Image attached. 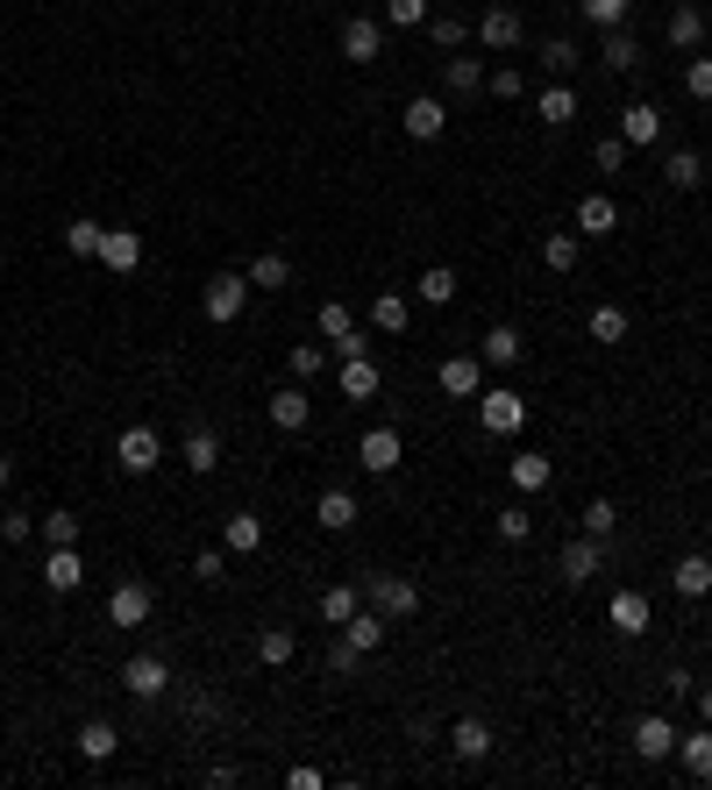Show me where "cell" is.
I'll use <instances>...</instances> for the list:
<instances>
[{"instance_id":"obj_1","label":"cell","mask_w":712,"mask_h":790,"mask_svg":"<svg viewBox=\"0 0 712 790\" xmlns=\"http://www.w3.org/2000/svg\"><path fill=\"white\" fill-rule=\"evenodd\" d=\"M114 463L129 470V478H150V470L164 463V435L150 428V420H129V428H121V442H114Z\"/></svg>"},{"instance_id":"obj_2","label":"cell","mask_w":712,"mask_h":790,"mask_svg":"<svg viewBox=\"0 0 712 790\" xmlns=\"http://www.w3.org/2000/svg\"><path fill=\"white\" fill-rule=\"evenodd\" d=\"M250 293H256V285L242 278V271H215V278H207V299H200V307H207V321H215V328L242 321V299H250Z\"/></svg>"},{"instance_id":"obj_3","label":"cell","mask_w":712,"mask_h":790,"mask_svg":"<svg viewBox=\"0 0 712 790\" xmlns=\"http://www.w3.org/2000/svg\"><path fill=\"white\" fill-rule=\"evenodd\" d=\"M478 420H484V435H521L527 428V399L513 385H492V392H478Z\"/></svg>"},{"instance_id":"obj_4","label":"cell","mask_w":712,"mask_h":790,"mask_svg":"<svg viewBox=\"0 0 712 790\" xmlns=\"http://www.w3.org/2000/svg\"><path fill=\"white\" fill-rule=\"evenodd\" d=\"M371 605L385 619H414L420 613V584H414V577H399V570H371Z\"/></svg>"},{"instance_id":"obj_5","label":"cell","mask_w":712,"mask_h":790,"mask_svg":"<svg viewBox=\"0 0 712 790\" xmlns=\"http://www.w3.org/2000/svg\"><path fill=\"white\" fill-rule=\"evenodd\" d=\"M599 570H605V541H599V535H578L563 556H556V577H563V584H578V591L592 584Z\"/></svg>"},{"instance_id":"obj_6","label":"cell","mask_w":712,"mask_h":790,"mask_svg":"<svg viewBox=\"0 0 712 790\" xmlns=\"http://www.w3.org/2000/svg\"><path fill=\"white\" fill-rule=\"evenodd\" d=\"M121 683H129V698H164V691H172V662L143 648V656L121 662Z\"/></svg>"},{"instance_id":"obj_7","label":"cell","mask_w":712,"mask_h":790,"mask_svg":"<svg viewBox=\"0 0 712 790\" xmlns=\"http://www.w3.org/2000/svg\"><path fill=\"white\" fill-rule=\"evenodd\" d=\"M399 129L414 135V143H435V135L449 129V108L435 94H414V100H406V114H399Z\"/></svg>"},{"instance_id":"obj_8","label":"cell","mask_w":712,"mask_h":790,"mask_svg":"<svg viewBox=\"0 0 712 790\" xmlns=\"http://www.w3.org/2000/svg\"><path fill=\"white\" fill-rule=\"evenodd\" d=\"M399 428H371V435H363V442H357V463L363 470H371V478H392V470H399Z\"/></svg>"},{"instance_id":"obj_9","label":"cell","mask_w":712,"mask_h":790,"mask_svg":"<svg viewBox=\"0 0 712 790\" xmlns=\"http://www.w3.org/2000/svg\"><path fill=\"white\" fill-rule=\"evenodd\" d=\"M150 605H157V591H150V584H135V577L108 591V619H114V627H143V619H150Z\"/></svg>"},{"instance_id":"obj_10","label":"cell","mask_w":712,"mask_h":790,"mask_svg":"<svg viewBox=\"0 0 712 790\" xmlns=\"http://www.w3.org/2000/svg\"><path fill=\"white\" fill-rule=\"evenodd\" d=\"M435 385H442L449 399H478V392H484V356H442Z\"/></svg>"},{"instance_id":"obj_11","label":"cell","mask_w":712,"mask_h":790,"mask_svg":"<svg viewBox=\"0 0 712 790\" xmlns=\"http://www.w3.org/2000/svg\"><path fill=\"white\" fill-rule=\"evenodd\" d=\"M377 51H385V22H377V14H350V22H342V57L371 65Z\"/></svg>"},{"instance_id":"obj_12","label":"cell","mask_w":712,"mask_h":790,"mask_svg":"<svg viewBox=\"0 0 712 790\" xmlns=\"http://www.w3.org/2000/svg\"><path fill=\"white\" fill-rule=\"evenodd\" d=\"M620 143H627V150H648V143H662V108H648V100H634V108H620Z\"/></svg>"},{"instance_id":"obj_13","label":"cell","mask_w":712,"mask_h":790,"mask_svg":"<svg viewBox=\"0 0 712 790\" xmlns=\"http://www.w3.org/2000/svg\"><path fill=\"white\" fill-rule=\"evenodd\" d=\"M634 748H642V762H662V755H677V726L662 712H642L634 720Z\"/></svg>"},{"instance_id":"obj_14","label":"cell","mask_w":712,"mask_h":790,"mask_svg":"<svg viewBox=\"0 0 712 790\" xmlns=\"http://www.w3.org/2000/svg\"><path fill=\"white\" fill-rule=\"evenodd\" d=\"M100 264H108L114 278H129V271L143 264V235H135V228H108V235H100Z\"/></svg>"},{"instance_id":"obj_15","label":"cell","mask_w":712,"mask_h":790,"mask_svg":"<svg viewBox=\"0 0 712 790\" xmlns=\"http://www.w3.org/2000/svg\"><path fill=\"white\" fill-rule=\"evenodd\" d=\"M521 36H527V29H521V14H513V8H484V22H478L484 51H521Z\"/></svg>"},{"instance_id":"obj_16","label":"cell","mask_w":712,"mask_h":790,"mask_svg":"<svg viewBox=\"0 0 712 790\" xmlns=\"http://www.w3.org/2000/svg\"><path fill=\"white\" fill-rule=\"evenodd\" d=\"M506 478H513V492H521V498H535V492H549V484H556V463L527 449V456H513V463H506Z\"/></svg>"},{"instance_id":"obj_17","label":"cell","mask_w":712,"mask_h":790,"mask_svg":"<svg viewBox=\"0 0 712 790\" xmlns=\"http://www.w3.org/2000/svg\"><path fill=\"white\" fill-rule=\"evenodd\" d=\"M605 619H613L620 634H648V627H656V605H648L642 591H613V605H605Z\"/></svg>"},{"instance_id":"obj_18","label":"cell","mask_w":712,"mask_h":790,"mask_svg":"<svg viewBox=\"0 0 712 790\" xmlns=\"http://www.w3.org/2000/svg\"><path fill=\"white\" fill-rule=\"evenodd\" d=\"M314 520H321L328 535H350V527H357V492H342V484H328V492L314 498Z\"/></svg>"},{"instance_id":"obj_19","label":"cell","mask_w":712,"mask_h":790,"mask_svg":"<svg viewBox=\"0 0 712 790\" xmlns=\"http://www.w3.org/2000/svg\"><path fill=\"white\" fill-rule=\"evenodd\" d=\"M478 356H484V371H513V363L527 356V336H521V328H506V321H499L492 336H484V349H478Z\"/></svg>"},{"instance_id":"obj_20","label":"cell","mask_w":712,"mask_h":790,"mask_svg":"<svg viewBox=\"0 0 712 790\" xmlns=\"http://www.w3.org/2000/svg\"><path fill=\"white\" fill-rule=\"evenodd\" d=\"M336 385H342V399H377V385H385V377H377V363L363 356H342V371H336Z\"/></svg>"},{"instance_id":"obj_21","label":"cell","mask_w":712,"mask_h":790,"mask_svg":"<svg viewBox=\"0 0 712 790\" xmlns=\"http://www.w3.org/2000/svg\"><path fill=\"white\" fill-rule=\"evenodd\" d=\"M79 584H86L79 549H51V556H43V591H57V599H65V591H79Z\"/></svg>"},{"instance_id":"obj_22","label":"cell","mask_w":712,"mask_h":790,"mask_svg":"<svg viewBox=\"0 0 712 790\" xmlns=\"http://www.w3.org/2000/svg\"><path fill=\"white\" fill-rule=\"evenodd\" d=\"M321 336H328V349H336V356H357V314L350 307H342V299H328V307H321Z\"/></svg>"},{"instance_id":"obj_23","label":"cell","mask_w":712,"mask_h":790,"mask_svg":"<svg viewBox=\"0 0 712 790\" xmlns=\"http://www.w3.org/2000/svg\"><path fill=\"white\" fill-rule=\"evenodd\" d=\"M677 762H684V777L712 783V726H691V734H677Z\"/></svg>"},{"instance_id":"obj_24","label":"cell","mask_w":712,"mask_h":790,"mask_svg":"<svg viewBox=\"0 0 712 790\" xmlns=\"http://www.w3.org/2000/svg\"><path fill=\"white\" fill-rule=\"evenodd\" d=\"M385 634H392V619L377 613V605H363V613L350 619V627H342V641H350L357 656H371V648H385Z\"/></svg>"},{"instance_id":"obj_25","label":"cell","mask_w":712,"mask_h":790,"mask_svg":"<svg viewBox=\"0 0 712 790\" xmlns=\"http://www.w3.org/2000/svg\"><path fill=\"white\" fill-rule=\"evenodd\" d=\"M449 755H457V762H484V755H492V726L484 720H457L449 726Z\"/></svg>"},{"instance_id":"obj_26","label":"cell","mask_w":712,"mask_h":790,"mask_svg":"<svg viewBox=\"0 0 712 790\" xmlns=\"http://www.w3.org/2000/svg\"><path fill=\"white\" fill-rule=\"evenodd\" d=\"M670 591H677V599H705V591H712V556H677Z\"/></svg>"},{"instance_id":"obj_27","label":"cell","mask_w":712,"mask_h":790,"mask_svg":"<svg viewBox=\"0 0 712 790\" xmlns=\"http://www.w3.org/2000/svg\"><path fill=\"white\" fill-rule=\"evenodd\" d=\"M221 549H229V556H256V549H264V520H256V513H229Z\"/></svg>"},{"instance_id":"obj_28","label":"cell","mask_w":712,"mask_h":790,"mask_svg":"<svg viewBox=\"0 0 712 790\" xmlns=\"http://www.w3.org/2000/svg\"><path fill=\"white\" fill-rule=\"evenodd\" d=\"M242 278L256 285V293H285V285H293V256H278V250H264L256 256L250 271H242Z\"/></svg>"},{"instance_id":"obj_29","label":"cell","mask_w":712,"mask_h":790,"mask_svg":"<svg viewBox=\"0 0 712 790\" xmlns=\"http://www.w3.org/2000/svg\"><path fill=\"white\" fill-rule=\"evenodd\" d=\"M699 36H705V8L699 0H677L670 8V43L677 51H699Z\"/></svg>"},{"instance_id":"obj_30","label":"cell","mask_w":712,"mask_h":790,"mask_svg":"<svg viewBox=\"0 0 712 790\" xmlns=\"http://www.w3.org/2000/svg\"><path fill=\"white\" fill-rule=\"evenodd\" d=\"M662 178H670L677 193H699L705 186V157L699 150H670V157H662Z\"/></svg>"},{"instance_id":"obj_31","label":"cell","mask_w":712,"mask_h":790,"mask_svg":"<svg viewBox=\"0 0 712 790\" xmlns=\"http://www.w3.org/2000/svg\"><path fill=\"white\" fill-rule=\"evenodd\" d=\"M293 656H299V634L293 627H264V634H256V662H264V670H285Z\"/></svg>"},{"instance_id":"obj_32","label":"cell","mask_w":712,"mask_h":790,"mask_svg":"<svg viewBox=\"0 0 712 790\" xmlns=\"http://www.w3.org/2000/svg\"><path fill=\"white\" fill-rule=\"evenodd\" d=\"M578 228H584V235H613V228H620V207L613 200H605V193H584V200H578Z\"/></svg>"},{"instance_id":"obj_33","label":"cell","mask_w":712,"mask_h":790,"mask_svg":"<svg viewBox=\"0 0 712 790\" xmlns=\"http://www.w3.org/2000/svg\"><path fill=\"white\" fill-rule=\"evenodd\" d=\"M406 321H414L406 293H377L371 299V328H377V336H406Z\"/></svg>"},{"instance_id":"obj_34","label":"cell","mask_w":712,"mask_h":790,"mask_svg":"<svg viewBox=\"0 0 712 790\" xmlns=\"http://www.w3.org/2000/svg\"><path fill=\"white\" fill-rule=\"evenodd\" d=\"M271 428H285V435H299V428H307V392H299V385L271 392Z\"/></svg>"},{"instance_id":"obj_35","label":"cell","mask_w":712,"mask_h":790,"mask_svg":"<svg viewBox=\"0 0 712 790\" xmlns=\"http://www.w3.org/2000/svg\"><path fill=\"white\" fill-rule=\"evenodd\" d=\"M72 740H79V755H86V762H108V755L121 748V734H114L108 720H86V726H79Z\"/></svg>"},{"instance_id":"obj_36","label":"cell","mask_w":712,"mask_h":790,"mask_svg":"<svg viewBox=\"0 0 712 790\" xmlns=\"http://www.w3.org/2000/svg\"><path fill=\"white\" fill-rule=\"evenodd\" d=\"M535 114H541V121H549V129H570V121H578V94H570V86H563V79H556V86H549V94H541V100H535Z\"/></svg>"},{"instance_id":"obj_37","label":"cell","mask_w":712,"mask_h":790,"mask_svg":"<svg viewBox=\"0 0 712 790\" xmlns=\"http://www.w3.org/2000/svg\"><path fill=\"white\" fill-rule=\"evenodd\" d=\"M215 463H221V435L215 428H186V470H200V478H207Z\"/></svg>"},{"instance_id":"obj_38","label":"cell","mask_w":712,"mask_h":790,"mask_svg":"<svg viewBox=\"0 0 712 790\" xmlns=\"http://www.w3.org/2000/svg\"><path fill=\"white\" fill-rule=\"evenodd\" d=\"M414 293L428 299V307H449V299H457V271H449V264H428V271L414 278Z\"/></svg>"},{"instance_id":"obj_39","label":"cell","mask_w":712,"mask_h":790,"mask_svg":"<svg viewBox=\"0 0 712 790\" xmlns=\"http://www.w3.org/2000/svg\"><path fill=\"white\" fill-rule=\"evenodd\" d=\"M357 613H363V605H357V584H328V591H321V619H328V627H350Z\"/></svg>"},{"instance_id":"obj_40","label":"cell","mask_w":712,"mask_h":790,"mask_svg":"<svg viewBox=\"0 0 712 790\" xmlns=\"http://www.w3.org/2000/svg\"><path fill=\"white\" fill-rule=\"evenodd\" d=\"M584 336H592V342H605V349H613V342H627V307H592Z\"/></svg>"},{"instance_id":"obj_41","label":"cell","mask_w":712,"mask_h":790,"mask_svg":"<svg viewBox=\"0 0 712 790\" xmlns=\"http://www.w3.org/2000/svg\"><path fill=\"white\" fill-rule=\"evenodd\" d=\"M605 72H634V65H642V43H634L627 36V29H605Z\"/></svg>"},{"instance_id":"obj_42","label":"cell","mask_w":712,"mask_h":790,"mask_svg":"<svg viewBox=\"0 0 712 790\" xmlns=\"http://www.w3.org/2000/svg\"><path fill=\"white\" fill-rule=\"evenodd\" d=\"M541 65H549L556 79H570V72L584 65V51H578V43H570V36H549V43H541Z\"/></svg>"},{"instance_id":"obj_43","label":"cell","mask_w":712,"mask_h":790,"mask_svg":"<svg viewBox=\"0 0 712 790\" xmlns=\"http://www.w3.org/2000/svg\"><path fill=\"white\" fill-rule=\"evenodd\" d=\"M285 371H293L299 385H307V377H321V371H328V349H321V342H293V356H285Z\"/></svg>"},{"instance_id":"obj_44","label":"cell","mask_w":712,"mask_h":790,"mask_svg":"<svg viewBox=\"0 0 712 790\" xmlns=\"http://www.w3.org/2000/svg\"><path fill=\"white\" fill-rule=\"evenodd\" d=\"M442 86H449V94H478V86H484V65H478V57H449V65H442Z\"/></svg>"},{"instance_id":"obj_45","label":"cell","mask_w":712,"mask_h":790,"mask_svg":"<svg viewBox=\"0 0 712 790\" xmlns=\"http://www.w3.org/2000/svg\"><path fill=\"white\" fill-rule=\"evenodd\" d=\"M43 541H51V549H79V513H43Z\"/></svg>"},{"instance_id":"obj_46","label":"cell","mask_w":712,"mask_h":790,"mask_svg":"<svg viewBox=\"0 0 712 790\" xmlns=\"http://www.w3.org/2000/svg\"><path fill=\"white\" fill-rule=\"evenodd\" d=\"M385 29H428V0H385Z\"/></svg>"},{"instance_id":"obj_47","label":"cell","mask_w":712,"mask_h":790,"mask_svg":"<svg viewBox=\"0 0 712 790\" xmlns=\"http://www.w3.org/2000/svg\"><path fill=\"white\" fill-rule=\"evenodd\" d=\"M100 235H108L100 221H65V250L72 256H100Z\"/></svg>"},{"instance_id":"obj_48","label":"cell","mask_w":712,"mask_h":790,"mask_svg":"<svg viewBox=\"0 0 712 790\" xmlns=\"http://www.w3.org/2000/svg\"><path fill=\"white\" fill-rule=\"evenodd\" d=\"M684 94L699 100V108H712V57H691L684 65Z\"/></svg>"},{"instance_id":"obj_49","label":"cell","mask_w":712,"mask_h":790,"mask_svg":"<svg viewBox=\"0 0 712 790\" xmlns=\"http://www.w3.org/2000/svg\"><path fill=\"white\" fill-rule=\"evenodd\" d=\"M627 8H634V0H584V22H599V29H627Z\"/></svg>"},{"instance_id":"obj_50","label":"cell","mask_w":712,"mask_h":790,"mask_svg":"<svg viewBox=\"0 0 712 790\" xmlns=\"http://www.w3.org/2000/svg\"><path fill=\"white\" fill-rule=\"evenodd\" d=\"M541 264L549 271H578V235H549L541 242Z\"/></svg>"},{"instance_id":"obj_51","label":"cell","mask_w":712,"mask_h":790,"mask_svg":"<svg viewBox=\"0 0 712 790\" xmlns=\"http://www.w3.org/2000/svg\"><path fill=\"white\" fill-rule=\"evenodd\" d=\"M613 527H620V506H613V498H592V506H584V535H613Z\"/></svg>"},{"instance_id":"obj_52","label":"cell","mask_w":712,"mask_h":790,"mask_svg":"<svg viewBox=\"0 0 712 790\" xmlns=\"http://www.w3.org/2000/svg\"><path fill=\"white\" fill-rule=\"evenodd\" d=\"M428 36L442 43V51H457V43L471 36V29H463V14H428Z\"/></svg>"},{"instance_id":"obj_53","label":"cell","mask_w":712,"mask_h":790,"mask_svg":"<svg viewBox=\"0 0 712 790\" xmlns=\"http://www.w3.org/2000/svg\"><path fill=\"white\" fill-rule=\"evenodd\" d=\"M527 535H535V513H527V506H506V513H499V541H527Z\"/></svg>"},{"instance_id":"obj_54","label":"cell","mask_w":712,"mask_h":790,"mask_svg":"<svg viewBox=\"0 0 712 790\" xmlns=\"http://www.w3.org/2000/svg\"><path fill=\"white\" fill-rule=\"evenodd\" d=\"M592 164L605 178H620V164H627V143H620V135H599V150H592Z\"/></svg>"},{"instance_id":"obj_55","label":"cell","mask_w":712,"mask_h":790,"mask_svg":"<svg viewBox=\"0 0 712 790\" xmlns=\"http://www.w3.org/2000/svg\"><path fill=\"white\" fill-rule=\"evenodd\" d=\"M193 577H200V584H221V577H229V549H200L193 556Z\"/></svg>"},{"instance_id":"obj_56","label":"cell","mask_w":712,"mask_h":790,"mask_svg":"<svg viewBox=\"0 0 712 790\" xmlns=\"http://www.w3.org/2000/svg\"><path fill=\"white\" fill-rule=\"evenodd\" d=\"M29 535H36V520H29V513H0V541H8V549H22Z\"/></svg>"},{"instance_id":"obj_57","label":"cell","mask_w":712,"mask_h":790,"mask_svg":"<svg viewBox=\"0 0 712 790\" xmlns=\"http://www.w3.org/2000/svg\"><path fill=\"white\" fill-rule=\"evenodd\" d=\"M484 86H492L499 100H521V94H527V79H521L513 65H506V72H484Z\"/></svg>"},{"instance_id":"obj_58","label":"cell","mask_w":712,"mask_h":790,"mask_svg":"<svg viewBox=\"0 0 712 790\" xmlns=\"http://www.w3.org/2000/svg\"><path fill=\"white\" fill-rule=\"evenodd\" d=\"M691 698H699V726H712V683H699Z\"/></svg>"},{"instance_id":"obj_59","label":"cell","mask_w":712,"mask_h":790,"mask_svg":"<svg viewBox=\"0 0 712 790\" xmlns=\"http://www.w3.org/2000/svg\"><path fill=\"white\" fill-rule=\"evenodd\" d=\"M8 484H14V456H0V492H8Z\"/></svg>"},{"instance_id":"obj_60","label":"cell","mask_w":712,"mask_h":790,"mask_svg":"<svg viewBox=\"0 0 712 790\" xmlns=\"http://www.w3.org/2000/svg\"><path fill=\"white\" fill-rule=\"evenodd\" d=\"M705 29H712V0H705Z\"/></svg>"}]
</instances>
